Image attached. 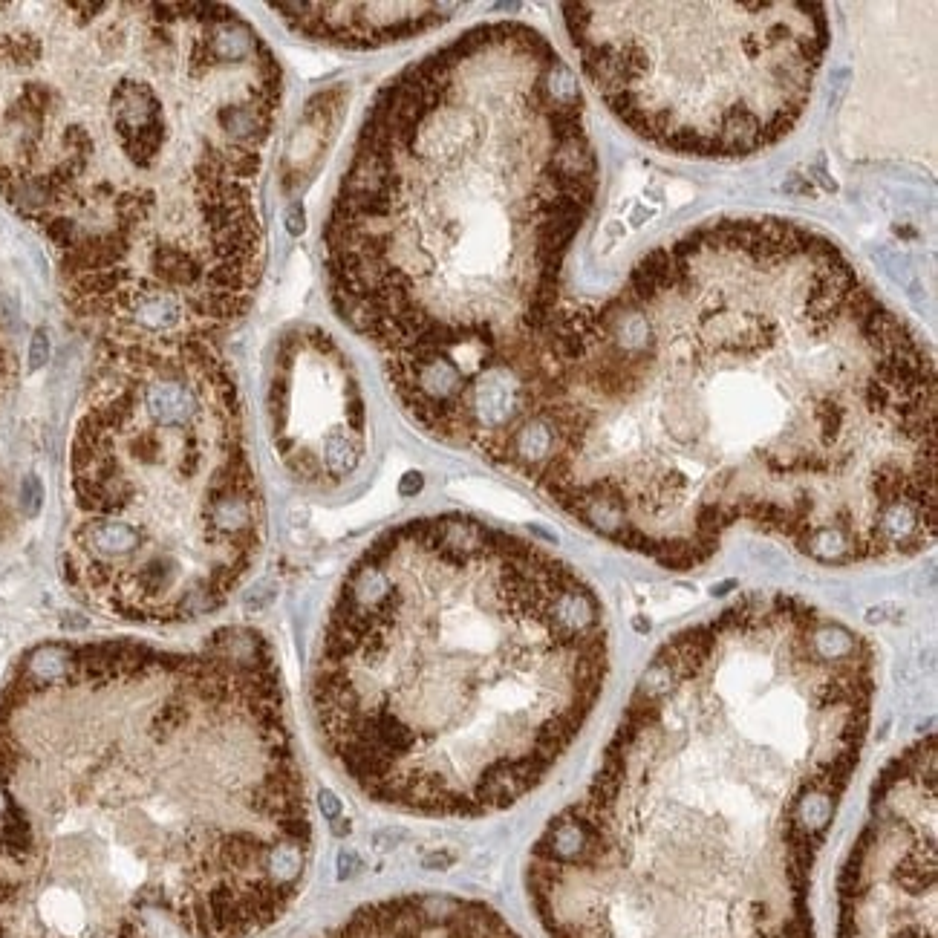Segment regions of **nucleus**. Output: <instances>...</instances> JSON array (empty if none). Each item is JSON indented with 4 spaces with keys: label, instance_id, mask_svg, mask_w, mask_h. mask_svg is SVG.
Masks as SVG:
<instances>
[{
    "label": "nucleus",
    "instance_id": "f257e3e1",
    "mask_svg": "<svg viewBox=\"0 0 938 938\" xmlns=\"http://www.w3.org/2000/svg\"><path fill=\"white\" fill-rule=\"evenodd\" d=\"M442 442L687 572L734 529L823 566L936 540V367L832 240L713 220L558 312Z\"/></svg>",
    "mask_w": 938,
    "mask_h": 938
},
{
    "label": "nucleus",
    "instance_id": "f03ea898",
    "mask_svg": "<svg viewBox=\"0 0 938 938\" xmlns=\"http://www.w3.org/2000/svg\"><path fill=\"white\" fill-rule=\"evenodd\" d=\"M315 820L278 661L44 641L0 690V938H254L304 889Z\"/></svg>",
    "mask_w": 938,
    "mask_h": 938
},
{
    "label": "nucleus",
    "instance_id": "7ed1b4c3",
    "mask_svg": "<svg viewBox=\"0 0 938 938\" xmlns=\"http://www.w3.org/2000/svg\"><path fill=\"white\" fill-rule=\"evenodd\" d=\"M872 702V644L797 595H745L664 641L534 840L546 938H814V863Z\"/></svg>",
    "mask_w": 938,
    "mask_h": 938
},
{
    "label": "nucleus",
    "instance_id": "20e7f679",
    "mask_svg": "<svg viewBox=\"0 0 938 938\" xmlns=\"http://www.w3.org/2000/svg\"><path fill=\"white\" fill-rule=\"evenodd\" d=\"M280 67L214 3H0V194L116 341L234 324L263 269Z\"/></svg>",
    "mask_w": 938,
    "mask_h": 938
},
{
    "label": "nucleus",
    "instance_id": "39448f33",
    "mask_svg": "<svg viewBox=\"0 0 938 938\" xmlns=\"http://www.w3.org/2000/svg\"><path fill=\"white\" fill-rule=\"evenodd\" d=\"M595 194L584 90L532 26L468 29L381 87L324 266L335 312L433 439L555 321Z\"/></svg>",
    "mask_w": 938,
    "mask_h": 938
},
{
    "label": "nucleus",
    "instance_id": "423d86ee",
    "mask_svg": "<svg viewBox=\"0 0 938 938\" xmlns=\"http://www.w3.org/2000/svg\"><path fill=\"white\" fill-rule=\"evenodd\" d=\"M607 673L601 598L566 560L477 517L436 514L381 534L347 569L309 705L367 800L485 817L566 757Z\"/></svg>",
    "mask_w": 938,
    "mask_h": 938
},
{
    "label": "nucleus",
    "instance_id": "0eeeda50",
    "mask_svg": "<svg viewBox=\"0 0 938 938\" xmlns=\"http://www.w3.org/2000/svg\"><path fill=\"white\" fill-rule=\"evenodd\" d=\"M263 543L243 405L203 338L107 344L70 445L64 578L104 615H214Z\"/></svg>",
    "mask_w": 938,
    "mask_h": 938
},
{
    "label": "nucleus",
    "instance_id": "6e6552de",
    "mask_svg": "<svg viewBox=\"0 0 938 938\" xmlns=\"http://www.w3.org/2000/svg\"><path fill=\"white\" fill-rule=\"evenodd\" d=\"M581 70L661 151L728 159L788 136L829 50L820 3H566Z\"/></svg>",
    "mask_w": 938,
    "mask_h": 938
},
{
    "label": "nucleus",
    "instance_id": "1a4fd4ad",
    "mask_svg": "<svg viewBox=\"0 0 938 938\" xmlns=\"http://www.w3.org/2000/svg\"><path fill=\"white\" fill-rule=\"evenodd\" d=\"M837 938H938L936 736L889 762L840 872Z\"/></svg>",
    "mask_w": 938,
    "mask_h": 938
},
{
    "label": "nucleus",
    "instance_id": "9d476101",
    "mask_svg": "<svg viewBox=\"0 0 938 938\" xmlns=\"http://www.w3.org/2000/svg\"><path fill=\"white\" fill-rule=\"evenodd\" d=\"M269 419L283 465L306 485L344 482L364 457V399L350 358L321 330L280 341L269 379Z\"/></svg>",
    "mask_w": 938,
    "mask_h": 938
},
{
    "label": "nucleus",
    "instance_id": "9b49d317",
    "mask_svg": "<svg viewBox=\"0 0 938 938\" xmlns=\"http://www.w3.org/2000/svg\"><path fill=\"white\" fill-rule=\"evenodd\" d=\"M318 938H520L497 910L448 892H413L358 907Z\"/></svg>",
    "mask_w": 938,
    "mask_h": 938
},
{
    "label": "nucleus",
    "instance_id": "f8f14e48",
    "mask_svg": "<svg viewBox=\"0 0 938 938\" xmlns=\"http://www.w3.org/2000/svg\"><path fill=\"white\" fill-rule=\"evenodd\" d=\"M275 12L309 41L335 47H384L448 24L459 3H275Z\"/></svg>",
    "mask_w": 938,
    "mask_h": 938
},
{
    "label": "nucleus",
    "instance_id": "ddd939ff",
    "mask_svg": "<svg viewBox=\"0 0 938 938\" xmlns=\"http://www.w3.org/2000/svg\"><path fill=\"white\" fill-rule=\"evenodd\" d=\"M341 90H330V93H321L318 99L309 102V110L304 113L301 125L295 130L292 142H289V151H286V185L295 188L301 185V179H309V174L318 168L321 156L330 145L335 125L341 119Z\"/></svg>",
    "mask_w": 938,
    "mask_h": 938
},
{
    "label": "nucleus",
    "instance_id": "4468645a",
    "mask_svg": "<svg viewBox=\"0 0 938 938\" xmlns=\"http://www.w3.org/2000/svg\"><path fill=\"white\" fill-rule=\"evenodd\" d=\"M12 373H15L12 355L6 350V344L0 341V402H3V396H6V390L12 384ZM3 488H6V482H3V474H0V514H3Z\"/></svg>",
    "mask_w": 938,
    "mask_h": 938
},
{
    "label": "nucleus",
    "instance_id": "2eb2a0df",
    "mask_svg": "<svg viewBox=\"0 0 938 938\" xmlns=\"http://www.w3.org/2000/svg\"><path fill=\"white\" fill-rule=\"evenodd\" d=\"M47 358H50V341H47V332L41 330L35 332L32 341H29V367L38 370V367L47 364Z\"/></svg>",
    "mask_w": 938,
    "mask_h": 938
}]
</instances>
